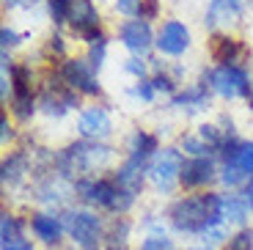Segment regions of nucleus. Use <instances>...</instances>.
<instances>
[{
	"mask_svg": "<svg viewBox=\"0 0 253 250\" xmlns=\"http://www.w3.org/2000/svg\"><path fill=\"white\" fill-rule=\"evenodd\" d=\"M248 105H251V110H253V88H251V96H248Z\"/></svg>",
	"mask_w": 253,
	"mask_h": 250,
	"instance_id": "nucleus-40",
	"label": "nucleus"
},
{
	"mask_svg": "<svg viewBox=\"0 0 253 250\" xmlns=\"http://www.w3.org/2000/svg\"><path fill=\"white\" fill-rule=\"evenodd\" d=\"M61 77L72 91H83V94H99V83H96V72L91 69L88 61H66L61 66Z\"/></svg>",
	"mask_w": 253,
	"mask_h": 250,
	"instance_id": "nucleus-8",
	"label": "nucleus"
},
{
	"mask_svg": "<svg viewBox=\"0 0 253 250\" xmlns=\"http://www.w3.org/2000/svg\"><path fill=\"white\" fill-rule=\"evenodd\" d=\"M110 163V149L96 143V140H80L72 143L69 149H63L55 157V168L61 176H77L83 179V173H94L102 170Z\"/></svg>",
	"mask_w": 253,
	"mask_h": 250,
	"instance_id": "nucleus-3",
	"label": "nucleus"
},
{
	"mask_svg": "<svg viewBox=\"0 0 253 250\" xmlns=\"http://www.w3.org/2000/svg\"><path fill=\"white\" fill-rule=\"evenodd\" d=\"M124 69L129 72V75L140 77V80H143V75H146V66H143V63H140V58H129V61H126V66H124Z\"/></svg>",
	"mask_w": 253,
	"mask_h": 250,
	"instance_id": "nucleus-35",
	"label": "nucleus"
},
{
	"mask_svg": "<svg viewBox=\"0 0 253 250\" xmlns=\"http://www.w3.org/2000/svg\"><path fill=\"white\" fill-rule=\"evenodd\" d=\"M28 173V157L25 154H8L3 160V184H17Z\"/></svg>",
	"mask_w": 253,
	"mask_h": 250,
	"instance_id": "nucleus-20",
	"label": "nucleus"
},
{
	"mask_svg": "<svg viewBox=\"0 0 253 250\" xmlns=\"http://www.w3.org/2000/svg\"><path fill=\"white\" fill-rule=\"evenodd\" d=\"M207 102H209V91H207L204 83H198V85L187 88V91H182V94L171 96L173 107H187V110H201V107H207Z\"/></svg>",
	"mask_w": 253,
	"mask_h": 250,
	"instance_id": "nucleus-19",
	"label": "nucleus"
},
{
	"mask_svg": "<svg viewBox=\"0 0 253 250\" xmlns=\"http://www.w3.org/2000/svg\"><path fill=\"white\" fill-rule=\"evenodd\" d=\"M116 8H119V14L135 17V14L140 11V0H119V3H116Z\"/></svg>",
	"mask_w": 253,
	"mask_h": 250,
	"instance_id": "nucleus-31",
	"label": "nucleus"
},
{
	"mask_svg": "<svg viewBox=\"0 0 253 250\" xmlns=\"http://www.w3.org/2000/svg\"><path fill=\"white\" fill-rule=\"evenodd\" d=\"M253 209L248 207V201L242 198L240 193H228L223 195V220H226V225H242L248 220V214H251Z\"/></svg>",
	"mask_w": 253,
	"mask_h": 250,
	"instance_id": "nucleus-17",
	"label": "nucleus"
},
{
	"mask_svg": "<svg viewBox=\"0 0 253 250\" xmlns=\"http://www.w3.org/2000/svg\"><path fill=\"white\" fill-rule=\"evenodd\" d=\"M69 25L75 28L77 36H83L88 44H94L102 39L99 14H96L91 0H72L69 3Z\"/></svg>",
	"mask_w": 253,
	"mask_h": 250,
	"instance_id": "nucleus-7",
	"label": "nucleus"
},
{
	"mask_svg": "<svg viewBox=\"0 0 253 250\" xmlns=\"http://www.w3.org/2000/svg\"><path fill=\"white\" fill-rule=\"evenodd\" d=\"M0 138H3V143H8V140L14 138L11 124H8V119H6V116H0Z\"/></svg>",
	"mask_w": 253,
	"mask_h": 250,
	"instance_id": "nucleus-37",
	"label": "nucleus"
},
{
	"mask_svg": "<svg viewBox=\"0 0 253 250\" xmlns=\"http://www.w3.org/2000/svg\"><path fill=\"white\" fill-rule=\"evenodd\" d=\"M217 168H215V160L212 157H190L182 163V176H179V184L187 190H196V187H207L209 181L215 179Z\"/></svg>",
	"mask_w": 253,
	"mask_h": 250,
	"instance_id": "nucleus-9",
	"label": "nucleus"
},
{
	"mask_svg": "<svg viewBox=\"0 0 253 250\" xmlns=\"http://www.w3.org/2000/svg\"><path fill=\"white\" fill-rule=\"evenodd\" d=\"M146 168H149V163H138V160H132V157H126V163L119 168V173H116V181L119 184H124L129 193L138 195L140 187H143V173Z\"/></svg>",
	"mask_w": 253,
	"mask_h": 250,
	"instance_id": "nucleus-16",
	"label": "nucleus"
},
{
	"mask_svg": "<svg viewBox=\"0 0 253 250\" xmlns=\"http://www.w3.org/2000/svg\"><path fill=\"white\" fill-rule=\"evenodd\" d=\"M31 231H33V237H36L39 242L58 245L66 228H63V217H58V214H52V212H36L31 217Z\"/></svg>",
	"mask_w": 253,
	"mask_h": 250,
	"instance_id": "nucleus-13",
	"label": "nucleus"
},
{
	"mask_svg": "<svg viewBox=\"0 0 253 250\" xmlns=\"http://www.w3.org/2000/svg\"><path fill=\"white\" fill-rule=\"evenodd\" d=\"M36 3H39V0H6V6L8 8H17V6H36Z\"/></svg>",
	"mask_w": 253,
	"mask_h": 250,
	"instance_id": "nucleus-38",
	"label": "nucleus"
},
{
	"mask_svg": "<svg viewBox=\"0 0 253 250\" xmlns=\"http://www.w3.org/2000/svg\"><path fill=\"white\" fill-rule=\"evenodd\" d=\"M226 163H234L245 176H253V143H240V149L234 151V157L226 160Z\"/></svg>",
	"mask_w": 253,
	"mask_h": 250,
	"instance_id": "nucleus-23",
	"label": "nucleus"
},
{
	"mask_svg": "<svg viewBox=\"0 0 253 250\" xmlns=\"http://www.w3.org/2000/svg\"><path fill=\"white\" fill-rule=\"evenodd\" d=\"M240 42H234V39L228 36H220L215 39V47H212V55H215V61L220 63V66H228V63H234V58L240 55Z\"/></svg>",
	"mask_w": 253,
	"mask_h": 250,
	"instance_id": "nucleus-21",
	"label": "nucleus"
},
{
	"mask_svg": "<svg viewBox=\"0 0 253 250\" xmlns=\"http://www.w3.org/2000/svg\"><path fill=\"white\" fill-rule=\"evenodd\" d=\"M157 0H140V11H138V17L140 19H152V17H157Z\"/></svg>",
	"mask_w": 253,
	"mask_h": 250,
	"instance_id": "nucleus-32",
	"label": "nucleus"
},
{
	"mask_svg": "<svg viewBox=\"0 0 253 250\" xmlns=\"http://www.w3.org/2000/svg\"><path fill=\"white\" fill-rule=\"evenodd\" d=\"M154 44H157V50L165 52V55H182V52L190 47V31L182 25V22L171 19V22H165V25L160 28L157 42Z\"/></svg>",
	"mask_w": 253,
	"mask_h": 250,
	"instance_id": "nucleus-11",
	"label": "nucleus"
},
{
	"mask_svg": "<svg viewBox=\"0 0 253 250\" xmlns=\"http://www.w3.org/2000/svg\"><path fill=\"white\" fill-rule=\"evenodd\" d=\"M75 193L80 201L94 204L99 209H108L113 214H124L135 204V193H129L124 184H119L116 176L113 179H85L83 176V179L75 181Z\"/></svg>",
	"mask_w": 253,
	"mask_h": 250,
	"instance_id": "nucleus-2",
	"label": "nucleus"
},
{
	"mask_svg": "<svg viewBox=\"0 0 253 250\" xmlns=\"http://www.w3.org/2000/svg\"><path fill=\"white\" fill-rule=\"evenodd\" d=\"M0 39H3V50H8V47H17L19 44V33H14L11 28H3V31H0Z\"/></svg>",
	"mask_w": 253,
	"mask_h": 250,
	"instance_id": "nucleus-34",
	"label": "nucleus"
},
{
	"mask_svg": "<svg viewBox=\"0 0 253 250\" xmlns=\"http://www.w3.org/2000/svg\"><path fill=\"white\" fill-rule=\"evenodd\" d=\"M251 179V176H245L240 168H237L234 163H223V173H220V181L226 184V187H242L245 181Z\"/></svg>",
	"mask_w": 253,
	"mask_h": 250,
	"instance_id": "nucleus-24",
	"label": "nucleus"
},
{
	"mask_svg": "<svg viewBox=\"0 0 253 250\" xmlns=\"http://www.w3.org/2000/svg\"><path fill=\"white\" fill-rule=\"evenodd\" d=\"M168 220L182 234H201V237H207L209 231L226 225V220H223V195L198 193V195L179 198L168 209Z\"/></svg>",
	"mask_w": 253,
	"mask_h": 250,
	"instance_id": "nucleus-1",
	"label": "nucleus"
},
{
	"mask_svg": "<svg viewBox=\"0 0 253 250\" xmlns=\"http://www.w3.org/2000/svg\"><path fill=\"white\" fill-rule=\"evenodd\" d=\"M140 250H173L171 239L163 234V228H157L154 234H149V237L140 242Z\"/></svg>",
	"mask_w": 253,
	"mask_h": 250,
	"instance_id": "nucleus-25",
	"label": "nucleus"
},
{
	"mask_svg": "<svg viewBox=\"0 0 253 250\" xmlns=\"http://www.w3.org/2000/svg\"><path fill=\"white\" fill-rule=\"evenodd\" d=\"M77 129L85 140H102L110 135V116L105 107H88V110L80 113V121H77Z\"/></svg>",
	"mask_w": 253,
	"mask_h": 250,
	"instance_id": "nucleus-12",
	"label": "nucleus"
},
{
	"mask_svg": "<svg viewBox=\"0 0 253 250\" xmlns=\"http://www.w3.org/2000/svg\"><path fill=\"white\" fill-rule=\"evenodd\" d=\"M204 80L209 83V88L215 94L226 96V99H237V96H251V77L245 69H240L237 63H228V66H217L209 75H204Z\"/></svg>",
	"mask_w": 253,
	"mask_h": 250,
	"instance_id": "nucleus-6",
	"label": "nucleus"
},
{
	"mask_svg": "<svg viewBox=\"0 0 253 250\" xmlns=\"http://www.w3.org/2000/svg\"><path fill=\"white\" fill-rule=\"evenodd\" d=\"M152 83H154V88H157V91H165V94H173V83H171V77L157 75Z\"/></svg>",
	"mask_w": 253,
	"mask_h": 250,
	"instance_id": "nucleus-36",
	"label": "nucleus"
},
{
	"mask_svg": "<svg viewBox=\"0 0 253 250\" xmlns=\"http://www.w3.org/2000/svg\"><path fill=\"white\" fill-rule=\"evenodd\" d=\"M182 146H184V151H190L193 157H209V151H212L201 138H184Z\"/></svg>",
	"mask_w": 253,
	"mask_h": 250,
	"instance_id": "nucleus-29",
	"label": "nucleus"
},
{
	"mask_svg": "<svg viewBox=\"0 0 253 250\" xmlns=\"http://www.w3.org/2000/svg\"><path fill=\"white\" fill-rule=\"evenodd\" d=\"M69 3L72 0H50V17L55 25L69 22Z\"/></svg>",
	"mask_w": 253,
	"mask_h": 250,
	"instance_id": "nucleus-28",
	"label": "nucleus"
},
{
	"mask_svg": "<svg viewBox=\"0 0 253 250\" xmlns=\"http://www.w3.org/2000/svg\"><path fill=\"white\" fill-rule=\"evenodd\" d=\"M119 39H121V44H124L126 50L135 52V55L149 52V47L154 44L152 28H149L146 19H129V22H124L121 31H119Z\"/></svg>",
	"mask_w": 253,
	"mask_h": 250,
	"instance_id": "nucleus-10",
	"label": "nucleus"
},
{
	"mask_svg": "<svg viewBox=\"0 0 253 250\" xmlns=\"http://www.w3.org/2000/svg\"><path fill=\"white\" fill-rule=\"evenodd\" d=\"M154 91H157V88H154V83H152V80H140L138 85L132 88V94H135V96H140L143 102H152V99H154Z\"/></svg>",
	"mask_w": 253,
	"mask_h": 250,
	"instance_id": "nucleus-30",
	"label": "nucleus"
},
{
	"mask_svg": "<svg viewBox=\"0 0 253 250\" xmlns=\"http://www.w3.org/2000/svg\"><path fill=\"white\" fill-rule=\"evenodd\" d=\"M242 14L240 0H209V8H207V25L209 28H217V25H231L237 22Z\"/></svg>",
	"mask_w": 253,
	"mask_h": 250,
	"instance_id": "nucleus-15",
	"label": "nucleus"
},
{
	"mask_svg": "<svg viewBox=\"0 0 253 250\" xmlns=\"http://www.w3.org/2000/svg\"><path fill=\"white\" fill-rule=\"evenodd\" d=\"M105 52H108V42H105V36H102L99 42L91 44V50H88V63H91V69H94V72L102 69V63H105Z\"/></svg>",
	"mask_w": 253,
	"mask_h": 250,
	"instance_id": "nucleus-26",
	"label": "nucleus"
},
{
	"mask_svg": "<svg viewBox=\"0 0 253 250\" xmlns=\"http://www.w3.org/2000/svg\"><path fill=\"white\" fill-rule=\"evenodd\" d=\"M0 250H33V245H31V239L19 237L14 242H0Z\"/></svg>",
	"mask_w": 253,
	"mask_h": 250,
	"instance_id": "nucleus-33",
	"label": "nucleus"
},
{
	"mask_svg": "<svg viewBox=\"0 0 253 250\" xmlns=\"http://www.w3.org/2000/svg\"><path fill=\"white\" fill-rule=\"evenodd\" d=\"M193 250H215L212 245H201V248H193Z\"/></svg>",
	"mask_w": 253,
	"mask_h": 250,
	"instance_id": "nucleus-39",
	"label": "nucleus"
},
{
	"mask_svg": "<svg viewBox=\"0 0 253 250\" xmlns=\"http://www.w3.org/2000/svg\"><path fill=\"white\" fill-rule=\"evenodd\" d=\"M77 105V94L75 91H69V88H47L44 94H42V99H39V107L47 113V116H55V119H61V116H66V110L69 107Z\"/></svg>",
	"mask_w": 253,
	"mask_h": 250,
	"instance_id": "nucleus-14",
	"label": "nucleus"
},
{
	"mask_svg": "<svg viewBox=\"0 0 253 250\" xmlns=\"http://www.w3.org/2000/svg\"><path fill=\"white\" fill-rule=\"evenodd\" d=\"M228 250H253V231L240 228L234 237H228Z\"/></svg>",
	"mask_w": 253,
	"mask_h": 250,
	"instance_id": "nucleus-27",
	"label": "nucleus"
},
{
	"mask_svg": "<svg viewBox=\"0 0 253 250\" xmlns=\"http://www.w3.org/2000/svg\"><path fill=\"white\" fill-rule=\"evenodd\" d=\"M25 237L22 234V223H19L14 214L3 212V217H0V242H14V239Z\"/></svg>",
	"mask_w": 253,
	"mask_h": 250,
	"instance_id": "nucleus-22",
	"label": "nucleus"
},
{
	"mask_svg": "<svg viewBox=\"0 0 253 250\" xmlns=\"http://www.w3.org/2000/svg\"><path fill=\"white\" fill-rule=\"evenodd\" d=\"M63 228L83 250H102L105 225L91 209H69L63 214Z\"/></svg>",
	"mask_w": 253,
	"mask_h": 250,
	"instance_id": "nucleus-4",
	"label": "nucleus"
},
{
	"mask_svg": "<svg viewBox=\"0 0 253 250\" xmlns=\"http://www.w3.org/2000/svg\"><path fill=\"white\" fill-rule=\"evenodd\" d=\"M154 154H157V138L143 129H138L132 135V140H129V157L138 160V163H149Z\"/></svg>",
	"mask_w": 253,
	"mask_h": 250,
	"instance_id": "nucleus-18",
	"label": "nucleus"
},
{
	"mask_svg": "<svg viewBox=\"0 0 253 250\" xmlns=\"http://www.w3.org/2000/svg\"><path fill=\"white\" fill-rule=\"evenodd\" d=\"M182 154L176 149H163L149 160V168H146V176L154 184V190L160 193H171L176 187L179 176H182Z\"/></svg>",
	"mask_w": 253,
	"mask_h": 250,
	"instance_id": "nucleus-5",
	"label": "nucleus"
}]
</instances>
